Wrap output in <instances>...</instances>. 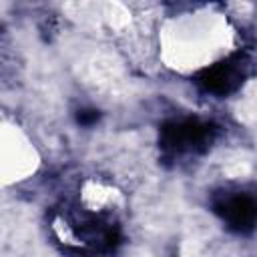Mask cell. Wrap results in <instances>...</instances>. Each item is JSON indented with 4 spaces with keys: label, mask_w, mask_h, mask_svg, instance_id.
<instances>
[{
    "label": "cell",
    "mask_w": 257,
    "mask_h": 257,
    "mask_svg": "<svg viewBox=\"0 0 257 257\" xmlns=\"http://www.w3.org/2000/svg\"><path fill=\"white\" fill-rule=\"evenodd\" d=\"M217 207L229 227L237 231H247L257 223V201L247 193L229 195Z\"/></svg>",
    "instance_id": "obj_1"
},
{
    "label": "cell",
    "mask_w": 257,
    "mask_h": 257,
    "mask_svg": "<svg viewBox=\"0 0 257 257\" xmlns=\"http://www.w3.org/2000/svg\"><path fill=\"white\" fill-rule=\"evenodd\" d=\"M243 70H245V64L239 58L217 62L205 70V74L201 76V82L207 90H211L215 94H225L239 84V80L245 74Z\"/></svg>",
    "instance_id": "obj_2"
},
{
    "label": "cell",
    "mask_w": 257,
    "mask_h": 257,
    "mask_svg": "<svg viewBox=\"0 0 257 257\" xmlns=\"http://www.w3.org/2000/svg\"><path fill=\"white\" fill-rule=\"evenodd\" d=\"M207 137V126L195 120H181L173 122L165 128V145L173 151H189L197 147Z\"/></svg>",
    "instance_id": "obj_3"
}]
</instances>
